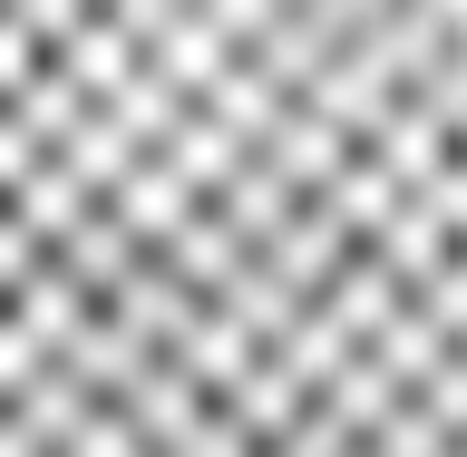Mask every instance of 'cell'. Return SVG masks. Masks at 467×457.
I'll list each match as a JSON object with an SVG mask.
<instances>
[{
    "label": "cell",
    "instance_id": "6da1fadb",
    "mask_svg": "<svg viewBox=\"0 0 467 457\" xmlns=\"http://www.w3.org/2000/svg\"><path fill=\"white\" fill-rule=\"evenodd\" d=\"M0 457H467V0H0Z\"/></svg>",
    "mask_w": 467,
    "mask_h": 457
}]
</instances>
